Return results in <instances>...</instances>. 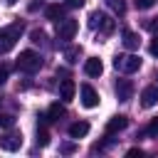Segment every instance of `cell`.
<instances>
[{"instance_id":"2","label":"cell","mask_w":158,"mask_h":158,"mask_svg":"<svg viewBox=\"0 0 158 158\" xmlns=\"http://www.w3.org/2000/svg\"><path fill=\"white\" fill-rule=\"evenodd\" d=\"M40 67H42V57H40L37 52H32V49H25V52H20V57H17V72L35 74Z\"/></svg>"},{"instance_id":"10","label":"cell","mask_w":158,"mask_h":158,"mask_svg":"<svg viewBox=\"0 0 158 158\" xmlns=\"http://www.w3.org/2000/svg\"><path fill=\"white\" fill-rule=\"evenodd\" d=\"M84 72H86L89 77H99V74L104 72V64H101V59H99V57H89V59L84 62Z\"/></svg>"},{"instance_id":"12","label":"cell","mask_w":158,"mask_h":158,"mask_svg":"<svg viewBox=\"0 0 158 158\" xmlns=\"http://www.w3.org/2000/svg\"><path fill=\"white\" fill-rule=\"evenodd\" d=\"M121 37H123L121 42H123V47H126V49H131V52H133V49H138L141 40H138V35H136L133 30H123V32H121Z\"/></svg>"},{"instance_id":"19","label":"cell","mask_w":158,"mask_h":158,"mask_svg":"<svg viewBox=\"0 0 158 158\" xmlns=\"http://www.w3.org/2000/svg\"><path fill=\"white\" fill-rule=\"evenodd\" d=\"M15 126V116L12 114H0V128H12Z\"/></svg>"},{"instance_id":"6","label":"cell","mask_w":158,"mask_h":158,"mask_svg":"<svg viewBox=\"0 0 158 158\" xmlns=\"http://www.w3.org/2000/svg\"><path fill=\"white\" fill-rule=\"evenodd\" d=\"M22 146V133L20 131H7L5 136H0V148L2 151H20Z\"/></svg>"},{"instance_id":"15","label":"cell","mask_w":158,"mask_h":158,"mask_svg":"<svg viewBox=\"0 0 158 158\" xmlns=\"http://www.w3.org/2000/svg\"><path fill=\"white\" fill-rule=\"evenodd\" d=\"M89 133V123L86 121H74L72 126H69V136L72 138H84Z\"/></svg>"},{"instance_id":"24","label":"cell","mask_w":158,"mask_h":158,"mask_svg":"<svg viewBox=\"0 0 158 158\" xmlns=\"http://www.w3.org/2000/svg\"><path fill=\"white\" fill-rule=\"evenodd\" d=\"M148 52H151L153 57H158V37H153V40H151V44H148Z\"/></svg>"},{"instance_id":"25","label":"cell","mask_w":158,"mask_h":158,"mask_svg":"<svg viewBox=\"0 0 158 158\" xmlns=\"http://www.w3.org/2000/svg\"><path fill=\"white\" fill-rule=\"evenodd\" d=\"M7 74H10V69H7L5 64H0V86H2L5 81H7Z\"/></svg>"},{"instance_id":"27","label":"cell","mask_w":158,"mask_h":158,"mask_svg":"<svg viewBox=\"0 0 158 158\" xmlns=\"http://www.w3.org/2000/svg\"><path fill=\"white\" fill-rule=\"evenodd\" d=\"M146 27H148L151 32H158V17H153V20H148V22H146Z\"/></svg>"},{"instance_id":"5","label":"cell","mask_w":158,"mask_h":158,"mask_svg":"<svg viewBox=\"0 0 158 158\" xmlns=\"http://www.w3.org/2000/svg\"><path fill=\"white\" fill-rule=\"evenodd\" d=\"M89 27H91V30H104V32H111V30H114V20H109L104 12L94 10V12L89 15Z\"/></svg>"},{"instance_id":"9","label":"cell","mask_w":158,"mask_h":158,"mask_svg":"<svg viewBox=\"0 0 158 158\" xmlns=\"http://www.w3.org/2000/svg\"><path fill=\"white\" fill-rule=\"evenodd\" d=\"M141 104H143L146 109L156 106V104H158V86H146V89L141 91Z\"/></svg>"},{"instance_id":"14","label":"cell","mask_w":158,"mask_h":158,"mask_svg":"<svg viewBox=\"0 0 158 158\" xmlns=\"http://www.w3.org/2000/svg\"><path fill=\"white\" fill-rule=\"evenodd\" d=\"M62 116H64V106H62L59 101H54V104L47 109V114H44L42 118H44V121H59Z\"/></svg>"},{"instance_id":"17","label":"cell","mask_w":158,"mask_h":158,"mask_svg":"<svg viewBox=\"0 0 158 158\" xmlns=\"http://www.w3.org/2000/svg\"><path fill=\"white\" fill-rule=\"evenodd\" d=\"M79 57H81V47H79V44H69V47L64 49V59H67L69 64H77Z\"/></svg>"},{"instance_id":"11","label":"cell","mask_w":158,"mask_h":158,"mask_svg":"<svg viewBox=\"0 0 158 158\" xmlns=\"http://www.w3.org/2000/svg\"><path fill=\"white\" fill-rule=\"evenodd\" d=\"M126 126H128V118L118 114V116H114V118H109V123H106V133L111 136V133H116V131H123Z\"/></svg>"},{"instance_id":"26","label":"cell","mask_w":158,"mask_h":158,"mask_svg":"<svg viewBox=\"0 0 158 158\" xmlns=\"http://www.w3.org/2000/svg\"><path fill=\"white\" fill-rule=\"evenodd\" d=\"M126 156H128V158H136V156L141 158V156H143V151H141V148H128V151H126Z\"/></svg>"},{"instance_id":"8","label":"cell","mask_w":158,"mask_h":158,"mask_svg":"<svg viewBox=\"0 0 158 158\" xmlns=\"http://www.w3.org/2000/svg\"><path fill=\"white\" fill-rule=\"evenodd\" d=\"M114 91H116V99H118V101H128V99L133 96V84H131L128 79H118L116 86H114Z\"/></svg>"},{"instance_id":"23","label":"cell","mask_w":158,"mask_h":158,"mask_svg":"<svg viewBox=\"0 0 158 158\" xmlns=\"http://www.w3.org/2000/svg\"><path fill=\"white\" fill-rule=\"evenodd\" d=\"M146 136H158V118H156V121L146 128Z\"/></svg>"},{"instance_id":"18","label":"cell","mask_w":158,"mask_h":158,"mask_svg":"<svg viewBox=\"0 0 158 158\" xmlns=\"http://www.w3.org/2000/svg\"><path fill=\"white\" fill-rule=\"evenodd\" d=\"M109 2V7L116 12V15H123L126 12V0H106Z\"/></svg>"},{"instance_id":"16","label":"cell","mask_w":158,"mask_h":158,"mask_svg":"<svg viewBox=\"0 0 158 158\" xmlns=\"http://www.w3.org/2000/svg\"><path fill=\"white\" fill-rule=\"evenodd\" d=\"M44 17L59 22V20L64 17V5H47V7H44Z\"/></svg>"},{"instance_id":"20","label":"cell","mask_w":158,"mask_h":158,"mask_svg":"<svg viewBox=\"0 0 158 158\" xmlns=\"http://www.w3.org/2000/svg\"><path fill=\"white\" fill-rule=\"evenodd\" d=\"M30 40H32L35 44H44V40H47V35H44L42 30H32V32H30Z\"/></svg>"},{"instance_id":"29","label":"cell","mask_w":158,"mask_h":158,"mask_svg":"<svg viewBox=\"0 0 158 158\" xmlns=\"http://www.w3.org/2000/svg\"><path fill=\"white\" fill-rule=\"evenodd\" d=\"M84 2H86V0H67V5H69V7H81Z\"/></svg>"},{"instance_id":"3","label":"cell","mask_w":158,"mask_h":158,"mask_svg":"<svg viewBox=\"0 0 158 158\" xmlns=\"http://www.w3.org/2000/svg\"><path fill=\"white\" fill-rule=\"evenodd\" d=\"M114 67L121 69V72H126V74H133V72L141 69V57L138 54H118L114 59Z\"/></svg>"},{"instance_id":"4","label":"cell","mask_w":158,"mask_h":158,"mask_svg":"<svg viewBox=\"0 0 158 158\" xmlns=\"http://www.w3.org/2000/svg\"><path fill=\"white\" fill-rule=\"evenodd\" d=\"M77 30H79V22H77V20H72V17H62V20L57 22V37H59L62 42L74 40Z\"/></svg>"},{"instance_id":"21","label":"cell","mask_w":158,"mask_h":158,"mask_svg":"<svg viewBox=\"0 0 158 158\" xmlns=\"http://www.w3.org/2000/svg\"><path fill=\"white\" fill-rule=\"evenodd\" d=\"M37 143L40 146H47L49 143V133H47V128L42 126V128H37Z\"/></svg>"},{"instance_id":"22","label":"cell","mask_w":158,"mask_h":158,"mask_svg":"<svg viewBox=\"0 0 158 158\" xmlns=\"http://www.w3.org/2000/svg\"><path fill=\"white\" fill-rule=\"evenodd\" d=\"M136 2V7L138 10H148V7H153L156 5V0H133Z\"/></svg>"},{"instance_id":"30","label":"cell","mask_w":158,"mask_h":158,"mask_svg":"<svg viewBox=\"0 0 158 158\" xmlns=\"http://www.w3.org/2000/svg\"><path fill=\"white\" fill-rule=\"evenodd\" d=\"M7 2H10V5H15V2H17V0H7Z\"/></svg>"},{"instance_id":"28","label":"cell","mask_w":158,"mask_h":158,"mask_svg":"<svg viewBox=\"0 0 158 158\" xmlns=\"http://www.w3.org/2000/svg\"><path fill=\"white\" fill-rule=\"evenodd\" d=\"M62 153H74V143H62Z\"/></svg>"},{"instance_id":"13","label":"cell","mask_w":158,"mask_h":158,"mask_svg":"<svg viewBox=\"0 0 158 158\" xmlns=\"http://www.w3.org/2000/svg\"><path fill=\"white\" fill-rule=\"evenodd\" d=\"M74 91H77V84H74L72 79H64L62 86H59V96H62V101H72V99H74Z\"/></svg>"},{"instance_id":"7","label":"cell","mask_w":158,"mask_h":158,"mask_svg":"<svg viewBox=\"0 0 158 158\" xmlns=\"http://www.w3.org/2000/svg\"><path fill=\"white\" fill-rule=\"evenodd\" d=\"M79 94H81V104H84L86 109H94V106H99V94H96V89H94V86L84 84V86L79 89Z\"/></svg>"},{"instance_id":"1","label":"cell","mask_w":158,"mask_h":158,"mask_svg":"<svg viewBox=\"0 0 158 158\" xmlns=\"http://www.w3.org/2000/svg\"><path fill=\"white\" fill-rule=\"evenodd\" d=\"M22 30H25V25H22V22H12V25L0 27V54L10 52V49L17 44V40H20V35H22Z\"/></svg>"}]
</instances>
